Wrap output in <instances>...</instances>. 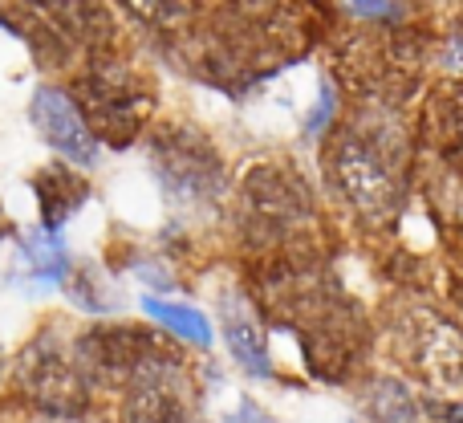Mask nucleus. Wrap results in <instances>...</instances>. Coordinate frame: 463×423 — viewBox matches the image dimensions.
<instances>
[{"label": "nucleus", "instance_id": "1", "mask_svg": "<svg viewBox=\"0 0 463 423\" xmlns=\"http://www.w3.org/2000/svg\"><path fill=\"white\" fill-rule=\"evenodd\" d=\"M334 176L345 200L366 220H391L402 204V184L394 176V163L383 151V135L345 130L334 147Z\"/></svg>", "mask_w": 463, "mask_h": 423}, {"label": "nucleus", "instance_id": "2", "mask_svg": "<svg viewBox=\"0 0 463 423\" xmlns=\"http://www.w3.org/2000/svg\"><path fill=\"white\" fill-rule=\"evenodd\" d=\"M81 102H86V114L94 119L98 139L122 147V143H130L135 130L146 122V114H151V106H155V94L127 65H98V70L81 82Z\"/></svg>", "mask_w": 463, "mask_h": 423}, {"label": "nucleus", "instance_id": "3", "mask_svg": "<svg viewBox=\"0 0 463 423\" xmlns=\"http://www.w3.org/2000/svg\"><path fill=\"white\" fill-rule=\"evenodd\" d=\"M127 423H192L195 395L192 379L171 354L155 346L127 379Z\"/></svg>", "mask_w": 463, "mask_h": 423}, {"label": "nucleus", "instance_id": "4", "mask_svg": "<svg viewBox=\"0 0 463 423\" xmlns=\"http://www.w3.org/2000/svg\"><path fill=\"white\" fill-rule=\"evenodd\" d=\"M21 387L37 408L53 416H78L90 403V383L81 359L65 354L53 338H37L21 359Z\"/></svg>", "mask_w": 463, "mask_h": 423}, {"label": "nucleus", "instance_id": "5", "mask_svg": "<svg viewBox=\"0 0 463 423\" xmlns=\"http://www.w3.org/2000/svg\"><path fill=\"white\" fill-rule=\"evenodd\" d=\"M155 171H159L167 196L179 204H208L220 192V176H224L212 147L184 130L163 135L155 143Z\"/></svg>", "mask_w": 463, "mask_h": 423}, {"label": "nucleus", "instance_id": "6", "mask_svg": "<svg viewBox=\"0 0 463 423\" xmlns=\"http://www.w3.org/2000/svg\"><path fill=\"white\" fill-rule=\"evenodd\" d=\"M29 119L37 127V135L53 147L61 159L78 163V168H90L98 159V135L90 130L86 122V111L73 102L65 90H37L33 94V106H29Z\"/></svg>", "mask_w": 463, "mask_h": 423}, {"label": "nucleus", "instance_id": "7", "mask_svg": "<svg viewBox=\"0 0 463 423\" xmlns=\"http://www.w3.org/2000/svg\"><path fill=\"white\" fill-rule=\"evenodd\" d=\"M248 220L260 232H288L293 224L305 220L309 200L301 196V187L293 184V176H277V171H260V176L248 179Z\"/></svg>", "mask_w": 463, "mask_h": 423}, {"label": "nucleus", "instance_id": "8", "mask_svg": "<svg viewBox=\"0 0 463 423\" xmlns=\"http://www.w3.org/2000/svg\"><path fill=\"white\" fill-rule=\"evenodd\" d=\"M220 322H224V342H228L232 359L252 379H272L269 342H264V330H260V322H256L252 305L240 293H224L220 297Z\"/></svg>", "mask_w": 463, "mask_h": 423}, {"label": "nucleus", "instance_id": "9", "mask_svg": "<svg viewBox=\"0 0 463 423\" xmlns=\"http://www.w3.org/2000/svg\"><path fill=\"white\" fill-rule=\"evenodd\" d=\"M33 196L41 204V216H45V232H57L81 204L90 200V184L81 176H73L70 168H41L37 179H33Z\"/></svg>", "mask_w": 463, "mask_h": 423}, {"label": "nucleus", "instance_id": "10", "mask_svg": "<svg viewBox=\"0 0 463 423\" xmlns=\"http://www.w3.org/2000/svg\"><path fill=\"white\" fill-rule=\"evenodd\" d=\"M431 135L439 155L463 176V82L448 86L431 102Z\"/></svg>", "mask_w": 463, "mask_h": 423}, {"label": "nucleus", "instance_id": "11", "mask_svg": "<svg viewBox=\"0 0 463 423\" xmlns=\"http://www.w3.org/2000/svg\"><path fill=\"white\" fill-rule=\"evenodd\" d=\"M143 305L155 322H163L167 330H175L179 338H187V342H195V346H212V326L200 310H192V305H175V302H159V297H146Z\"/></svg>", "mask_w": 463, "mask_h": 423}, {"label": "nucleus", "instance_id": "12", "mask_svg": "<svg viewBox=\"0 0 463 423\" xmlns=\"http://www.w3.org/2000/svg\"><path fill=\"white\" fill-rule=\"evenodd\" d=\"M21 253H24V261H29V273L41 281H61L65 273H70L61 236H53V232H33L21 245Z\"/></svg>", "mask_w": 463, "mask_h": 423}, {"label": "nucleus", "instance_id": "13", "mask_svg": "<svg viewBox=\"0 0 463 423\" xmlns=\"http://www.w3.org/2000/svg\"><path fill=\"white\" fill-rule=\"evenodd\" d=\"M334 114H337V98H334V86L329 82H321V90H317V106L309 111V122H305V135H321V130L334 122Z\"/></svg>", "mask_w": 463, "mask_h": 423}, {"label": "nucleus", "instance_id": "14", "mask_svg": "<svg viewBox=\"0 0 463 423\" xmlns=\"http://www.w3.org/2000/svg\"><path fill=\"white\" fill-rule=\"evenodd\" d=\"M345 13L362 16V21H402L407 8L402 5H383V0H354V5H345Z\"/></svg>", "mask_w": 463, "mask_h": 423}]
</instances>
